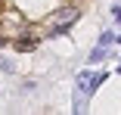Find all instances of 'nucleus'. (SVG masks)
<instances>
[{
	"mask_svg": "<svg viewBox=\"0 0 121 115\" xmlns=\"http://www.w3.org/2000/svg\"><path fill=\"white\" fill-rule=\"evenodd\" d=\"M78 16H81V9H75V6H65V9L53 13L43 37H62V34H68V25H71V22H75Z\"/></svg>",
	"mask_w": 121,
	"mask_h": 115,
	"instance_id": "f257e3e1",
	"label": "nucleus"
},
{
	"mask_svg": "<svg viewBox=\"0 0 121 115\" xmlns=\"http://www.w3.org/2000/svg\"><path fill=\"white\" fill-rule=\"evenodd\" d=\"M103 81H106V72H99V75H93V72H81V75H78V93H81V97H90Z\"/></svg>",
	"mask_w": 121,
	"mask_h": 115,
	"instance_id": "f03ea898",
	"label": "nucleus"
},
{
	"mask_svg": "<svg viewBox=\"0 0 121 115\" xmlns=\"http://www.w3.org/2000/svg\"><path fill=\"white\" fill-rule=\"evenodd\" d=\"M106 53H109V47H103V44H96V47L90 50V62H103V59H106Z\"/></svg>",
	"mask_w": 121,
	"mask_h": 115,
	"instance_id": "7ed1b4c3",
	"label": "nucleus"
},
{
	"mask_svg": "<svg viewBox=\"0 0 121 115\" xmlns=\"http://www.w3.org/2000/svg\"><path fill=\"white\" fill-rule=\"evenodd\" d=\"M99 44H103V47H112V44H115V34L112 31H103L99 34Z\"/></svg>",
	"mask_w": 121,
	"mask_h": 115,
	"instance_id": "20e7f679",
	"label": "nucleus"
},
{
	"mask_svg": "<svg viewBox=\"0 0 121 115\" xmlns=\"http://www.w3.org/2000/svg\"><path fill=\"white\" fill-rule=\"evenodd\" d=\"M0 68H3V72H16V65H13L9 59H3V62H0Z\"/></svg>",
	"mask_w": 121,
	"mask_h": 115,
	"instance_id": "39448f33",
	"label": "nucleus"
},
{
	"mask_svg": "<svg viewBox=\"0 0 121 115\" xmlns=\"http://www.w3.org/2000/svg\"><path fill=\"white\" fill-rule=\"evenodd\" d=\"M112 16H115V22L121 25V6H115V9H112Z\"/></svg>",
	"mask_w": 121,
	"mask_h": 115,
	"instance_id": "423d86ee",
	"label": "nucleus"
},
{
	"mask_svg": "<svg viewBox=\"0 0 121 115\" xmlns=\"http://www.w3.org/2000/svg\"><path fill=\"white\" fill-rule=\"evenodd\" d=\"M3 44H6V37H0V47H3Z\"/></svg>",
	"mask_w": 121,
	"mask_h": 115,
	"instance_id": "0eeeda50",
	"label": "nucleus"
},
{
	"mask_svg": "<svg viewBox=\"0 0 121 115\" xmlns=\"http://www.w3.org/2000/svg\"><path fill=\"white\" fill-rule=\"evenodd\" d=\"M115 40H118V44H121V34H115Z\"/></svg>",
	"mask_w": 121,
	"mask_h": 115,
	"instance_id": "6e6552de",
	"label": "nucleus"
},
{
	"mask_svg": "<svg viewBox=\"0 0 121 115\" xmlns=\"http://www.w3.org/2000/svg\"><path fill=\"white\" fill-rule=\"evenodd\" d=\"M118 72H121V62H118Z\"/></svg>",
	"mask_w": 121,
	"mask_h": 115,
	"instance_id": "1a4fd4ad",
	"label": "nucleus"
}]
</instances>
